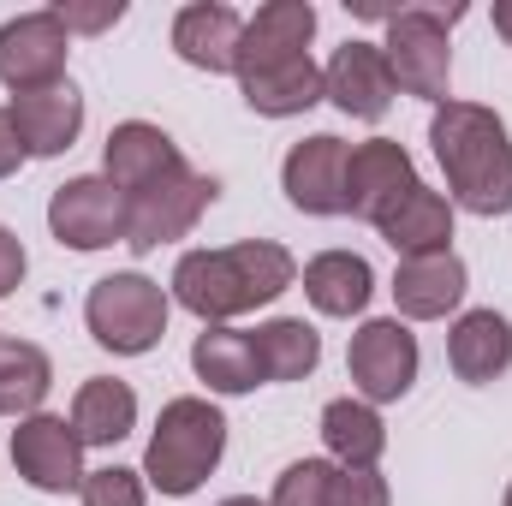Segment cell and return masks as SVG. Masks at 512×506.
<instances>
[{
	"label": "cell",
	"instance_id": "8fae6325",
	"mask_svg": "<svg viewBox=\"0 0 512 506\" xmlns=\"http://www.w3.org/2000/svg\"><path fill=\"white\" fill-rule=\"evenodd\" d=\"M346 161H352V143L340 137H304L292 143L280 179H286V197L304 209V215H346Z\"/></svg>",
	"mask_w": 512,
	"mask_h": 506
},
{
	"label": "cell",
	"instance_id": "2e32d148",
	"mask_svg": "<svg viewBox=\"0 0 512 506\" xmlns=\"http://www.w3.org/2000/svg\"><path fill=\"white\" fill-rule=\"evenodd\" d=\"M239 42H245V18H239L233 6L197 0V6H185V12L173 18V48H179V60H191L197 72H233V66H239Z\"/></svg>",
	"mask_w": 512,
	"mask_h": 506
},
{
	"label": "cell",
	"instance_id": "4dcf8cb0",
	"mask_svg": "<svg viewBox=\"0 0 512 506\" xmlns=\"http://www.w3.org/2000/svg\"><path fill=\"white\" fill-rule=\"evenodd\" d=\"M54 18H60L66 30H108V24L126 18V6H120V0H102V6H72V0H60Z\"/></svg>",
	"mask_w": 512,
	"mask_h": 506
},
{
	"label": "cell",
	"instance_id": "7c38bea8",
	"mask_svg": "<svg viewBox=\"0 0 512 506\" xmlns=\"http://www.w3.org/2000/svg\"><path fill=\"white\" fill-rule=\"evenodd\" d=\"M411 185H423V179L411 173V155H405L393 137H370V143H358L352 161H346V215H364V221L376 227Z\"/></svg>",
	"mask_w": 512,
	"mask_h": 506
},
{
	"label": "cell",
	"instance_id": "44dd1931",
	"mask_svg": "<svg viewBox=\"0 0 512 506\" xmlns=\"http://www.w3.org/2000/svg\"><path fill=\"white\" fill-rule=\"evenodd\" d=\"M185 155L173 149V137L161 126H149V120H126V126H114L108 137V179L120 185V191H137V185H149V179H161L167 167H179Z\"/></svg>",
	"mask_w": 512,
	"mask_h": 506
},
{
	"label": "cell",
	"instance_id": "4316f807",
	"mask_svg": "<svg viewBox=\"0 0 512 506\" xmlns=\"http://www.w3.org/2000/svg\"><path fill=\"white\" fill-rule=\"evenodd\" d=\"M54 381V364L42 346L30 340H6L0 334V417H18V411H36L42 393Z\"/></svg>",
	"mask_w": 512,
	"mask_h": 506
},
{
	"label": "cell",
	"instance_id": "6da1fadb",
	"mask_svg": "<svg viewBox=\"0 0 512 506\" xmlns=\"http://www.w3.org/2000/svg\"><path fill=\"white\" fill-rule=\"evenodd\" d=\"M435 161L447 173V191L471 215H507L512 209V143L501 114L477 102H441L429 120Z\"/></svg>",
	"mask_w": 512,
	"mask_h": 506
},
{
	"label": "cell",
	"instance_id": "e0dca14e",
	"mask_svg": "<svg viewBox=\"0 0 512 506\" xmlns=\"http://www.w3.org/2000/svg\"><path fill=\"white\" fill-rule=\"evenodd\" d=\"M459 298H465V262L453 251L405 256L399 274H393V304H399V316L435 322V316H447Z\"/></svg>",
	"mask_w": 512,
	"mask_h": 506
},
{
	"label": "cell",
	"instance_id": "d4e9b609",
	"mask_svg": "<svg viewBox=\"0 0 512 506\" xmlns=\"http://www.w3.org/2000/svg\"><path fill=\"white\" fill-rule=\"evenodd\" d=\"M322 441H328V453L346 471H376V459H382V447H387V429L364 399H334L322 411Z\"/></svg>",
	"mask_w": 512,
	"mask_h": 506
},
{
	"label": "cell",
	"instance_id": "484cf974",
	"mask_svg": "<svg viewBox=\"0 0 512 506\" xmlns=\"http://www.w3.org/2000/svg\"><path fill=\"white\" fill-rule=\"evenodd\" d=\"M251 340H256L262 381H304L310 370H316V358H322L316 328H310V322H298V316H280V322L256 328Z\"/></svg>",
	"mask_w": 512,
	"mask_h": 506
},
{
	"label": "cell",
	"instance_id": "3957f363",
	"mask_svg": "<svg viewBox=\"0 0 512 506\" xmlns=\"http://www.w3.org/2000/svg\"><path fill=\"white\" fill-rule=\"evenodd\" d=\"M221 447H227V417L209 399H173V405H161V423L149 435L143 477L161 495H191L221 465Z\"/></svg>",
	"mask_w": 512,
	"mask_h": 506
},
{
	"label": "cell",
	"instance_id": "ac0fdd59",
	"mask_svg": "<svg viewBox=\"0 0 512 506\" xmlns=\"http://www.w3.org/2000/svg\"><path fill=\"white\" fill-rule=\"evenodd\" d=\"M376 233L399 251V262L405 256H435V251H447V239H453V203L441 191H429V185H411L376 221Z\"/></svg>",
	"mask_w": 512,
	"mask_h": 506
},
{
	"label": "cell",
	"instance_id": "1f68e13d",
	"mask_svg": "<svg viewBox=\"0 0 512 506\" xmlns=\"http://www.w3.org/2000/svg\"><path fill=\"white\" fill-rule=\"evenodd\" d=\"M18 280H24V245H18V239L0 227V298H6Z\"/></svg>",
	"mask_w": 512,
	"mask_h": 506
},
{
	"label": "cell",
	"instance_id": "f1b7e54d",
	"mask_svg": "<svg viewBox=\"0 0 512 506\" xmlns=\"http://www.w3.org/2000/svg\"><path fill=\"white\" fill-rule=\"evenodd\" d=\"M78 495H84V506H143V483L126 465H108V471H90L78 483Z\"/></svg>",
	"mask_w": 512,
	"mask_h": 506
},
{
	"label": "cell",
	"instance_id": "e575fe53",
	"mask_svg": "<svg viewBox=\"0 0 512 506\" xmlns=\"http://www.w3.org/2000/svg\"><path fill=\"white\" fill-rule=\"evenodd\" d=\"M221 506H262V501H251V495H233V501H221Z\"/></svg>",
	"mask_w": 512,
	"mask_h": 506
},
{
	"label": "cell",
	"instance_id": "5bb4252c",
	"mask_svg": "<svg viewBox=\"0 0 512 506\" xmlns=\"http://www.w3.org/2000/svg\"><path fill=\"white\" fill-rule=\"evenodd\" d=\"M310 36H316V6L310 0H268L251 24H245V42H239V66L233 72L298 60V54H310Z\"/></svg>",
	"mask_w": 512,
	"mask_h": 506
},
{
	"label": "cell",
	"instance_id": "836d02e7",
	"mask_svg": "<svg viewBox=\"0 0 512 506\" xmlns=\"http://www.w3.org/2000/svg\"><path fill=\"white\" fill-rule=\"evenodd\" d=\"M495 30L512 42V0H501V6H495Z\"/></svg>",
	"mask_w": 512,
	"mask_h": 506
},
{
	"label": "cell",
	"instance_id": "7402d4cb",
	"mask_svg": "<svg viewBox=\"0 0 512 506\" xmlns=\"http://www.w3.org/2000/svg\"><path fill=\"white\" fill-rule=\"evenodd\" d=\"M131 423H137V393H131L126 381L96 376V381H84V387H78L72 429H78V441H84V447H114V441H126Z\"/></svg>",
	"mask_w": 512,
	"mask_h": 506
},
{
	"label": "cell",
	"instance_id": "9c48e42d",
	"mask_svg": "<svg viewBox=\"0 0 512 506\" xmlns=\"http://www.w3.org/2000/svg\"><path fill=\"white\" fill-rule=\"evenodd\" d=\"M78 453H84V441H78V429L66 423V417H24L18 429H12V465H18V477L30 483V489H42V495H66V489H78L84 483V471H78Z\"/></svg>",
	"mask_w": 512,
	"mask_h": 506
},
{
	"label": "cell",
	"instance_id": "5b68a950",
	"mask_svg": "<svg viewBox=\"0 0 512 506\" xmlns=\"http://www.w3.org/2000/svg\"><path fill=\"white\" fill-rule=\"evenodd\" d=\"M84 322H90V334H96L108 352L137 358V352H149V346L167 334V292H161L149 274H108V280L90 286Z\"/></svg>",
	"mask_w": 512,
	"mask_h": 506
},
{
	"label": "cell",
	"instance_id": "ba28073f",
	"mask_svg": "<svg viewBox=\"0 0 512 506\" xmlns=\"http://www.w3.org/2000/svg\"><path fill=\"white\" fill-rule=\"evenodd\" d=\"M66 48H72V30L54 12H24V18L0 24V84L12 96L60 84L66 78Z\"/></svg>",
	"mask_w": 512,
	"mask_h": 506
},
{
	"label": "cell",
	"instance_id": "f546056e",
	"mask_svg": "<svg viewBox=\"0 0 512 506\" xmlns=\"http://www.w3.org/2000/svg\"><path fill=\"white\" fill-rule=\"evenodd\" d=\"M334 506H387V483L376 477V471H346V465H340Z\"/></svg>",
	"mask_w": 512,
	"mask_h": 506
},
{
	"label": "cell",
	"instance_id": "cb8c5ba5",
	"mask_svg": "<svg viewBox=\"0 0 512 506\" xmlns=\"http://www.w3.org/2000/svg\"><path fill=\"white\" fill-rule=\"evenodd\" d=\"M191 364H197V376L209 381L215 393H251L256 381H262L256 340L239 334V328H203L197 346H191Z\"/></svg>",
	"mask_w": 512,
	"mask_h": 506
},
{
	"label": "cell",
	"instance_id": "ffe728a7",
	"mask_svg": "<svg viewBox=\"0 0 512 506\" xmlns=\"http://www.w3.org/2000/svg\"><path fill=\"white\" fill-rule=\"evenodd\" d=\"M239 90L256 114L268 120H286V114H304L310 102H322V72L310 54L298 60H280V66H256V72H239Z\"/></svg>",
	"mask_w": 512,
	"mask_h": 506
},
{
	"label": "cell",
	"instance_id": "83f0119b",
	"mask_svg": "<svg viewBox=\"0 0 512 506\" xmlns=\"http://www.w3.org/2000/svg\"><path fill=\"white\" fill-rule=\"evenodd\" d=\"M334 489H340V465H328V459H298V465L280 471L268 506H334Z\"/></svg>",
	"mask_w": 512,
	"mask_h": 506
},
{
	"label": "cell",
	"instance_id": "277c9868",
	"mask_svg": "<svg viewBox=\"0 0 512 506\" xmlns=\"http://www.w3.org/2000/svg\"><path fill=\"white\" fill-rule=\"evenodd\" d=\"M465 6H405L387 18V66H393V84L423 96V102H447V72H453V48H447V24L459 18Z\"/></svg>",
	"mask_w": 512,
	"mask_h": 506
},
{
	"label": "cell",
	"instance_id": "d6986e66",
	"mask_svg": "<svg viewBox=\"0 0 512 506\" xmlns=\"http://www.w3.org/2000/svg\"><path fill=\"white\" fill-rule=\"evenodd\" d=\"M447 358H453V376L483 387V381L507 376L512 370V322L495 316V310H471L453 322L447 334Z\"/></svg>",
	"mask_w": 512,
	"mask_h": 506
},
{
	"label": "cell",
	"instance_id": "8992f818",
	"mask_svg": "<svg viewBox=\"0 0 512 506\" xmlns=\"http://www.w3.org/2000/svg\"><path fill=\"white\" fill-rule=\"evenodd\" d=\"M126 203H131L126 245L131 251H155V245L185 239V233L197 227V215L215 203V179H209V173H191V167L179 161V167H167L161 179L126 191Z\"/></svg>",
	"mask_w": 512,
	"mask_h": 506
},
{
	"label": "cell",
	"instance_id": "30bf717a",
	"mask_svg": "<svg viewBox=\"0 0 512 506\" xmlns=\"http://www.w3.org/2000/svg\"><path fill=\"white\" fill-rule=\"evenodd\" d=\"M346 370L358 381V393L370 405L399 399L411 381H417V340L405 322H364L352 334V352H346Z\"/></svg>",
	"mask_w": 512,
	"mask_h": 506
},
{
	"label": "cell",
	"instance_id": "603a6c76",
	"mask_svg": "<svg viewBox=\"0 0 512 506\" xmlns=\"http://www.w3.org/2000/svg\"><path fill=\"white\" fill-rule=\"evenodd\" d=\"M370 286H376L370 262L352 251H328L304 268V292H310V304L322 316H358L370 304Z\"/></svg>",
	"mask_w": 512,
	"mask_h": 506
},
{
	"label": "cell",
	"instance_id": "7a4b0ae2",
	"mask_svg": "<svg viewBox=\"0 0 512 506\" xmlns=\"http://www.w3.org/2000/svg\"><path fill=\"white\" fill-rule=\"evenodd\" d=\"M292 274H298V268H292V256L280 251V245L245 239V245H227V251L179 256V268H173V298H179L191 316H203L209 328H221V322L245 316L256 304L280 298V292L292 286Z\"/></svg>",
	"mask_w": 512,
	"mask_h": 506
},
{
	"label": "cell",
	"instance_id": "9a60e30c",
	"mask_svg": "<svg viewBox=\"0 0 512 506\" xmlns=\"http://www.w3.org/2000/svg\"><path fill=\"white\" fill-rule=\"evenodd\" d=\"M12 126H18V143L30 149V155H60V149H72V137L84 126V96L60 78V84H48V90H30V96H12Z\"/></svg>",
	"mask_w": 512,
	"mask_h": 506
},
{
	"label": "cell",
	"instance_id": "d6a6232c",
	"mask_svg": "<svg viewBox=\"0 0 512 506\" xmlns=\"http://www.w3.org/2000/svg\"><path fill=\"white\" fill-rule=\"evenodd\" d=\"M24 155H30V149H24V143H18V126H12V114H6V108H0V179H12V173H18V161H24Z\"/></svg>",
	"mask_w": 512,
	"mask_h": 506
},
{
	"label": "cell",
	"instance_id": "d590c367",
	"mask_svg": "<svg viewBox=\"0 0 512 506\" xmlns=\"http://www.w3.org/2000/svg\"><path fill=\"white\" fill-rule=\"evenodd\" d=\"M507 506H512V489H507Z\"/></svg>",
	"mask_w": 512,
	"mask_h": 506
},
{
	"label": "cell",
	"instance_id": "4fadbf2b",
	"mask_svg": "<svg viewBox=\"0 0 512 506\" xmlns=\"http://www.w3.org/2000/svg\"><path fill=\"white\" fill-rule=\"evenodd\" d=\"M322 96H334V108H346L352 120H382L399 84H393V66L376 42H346L322 72Z\"/></svg>",
	"mask_w": 512,
	"mask_h": 506
},
{
	"label": "cell",
	"instance_id": "52a82bcc",
	"mask_svg": "<svg viewBox=\"0 0 512 506\" xmlns=\"http://www.w3.org/2000/svg\"><path fill=\"white\" fill-rule=\"evenodd\" d=\"M48 227L72 251H102L131 233V203L114 179H72L48 203Z\"/></svg>",
	"mask_w": 512,
	"mask_h": 506
}]
</instances>
